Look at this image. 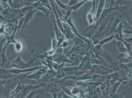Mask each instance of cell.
Wrapping results in <instances>:
<instances>
[{
  "label": "cell",
  "instance_id": "1",
  "mask_svg": "<svg viewBox=\"0 0 132 98\" xmlns=\"http://www.w3.org/2000/svg\"><path fill=\"white\" fill-rule=\"evenodd\" d=\"M92 72L96 75H108L114 71L111 68L97 64H93Z\"/></svg>",
  "mask_w": 132,
  "mask_h": 98
},
{
  "label": "cell",
  "instance_id": "2",
  "mask_svg": "<svg viewBox=\"0 0 132 98\" xmlns=\"http://www.w3.org/2000/svg\"><path fill=\"white\" fill-rule=\"evenodd\" d=\"M116 59L122 64H127L131 61L132 55L127 52L121 53L118 56Z\"/></svg>",
  "mask_w": 132,
  "mask_h": 98
},
{
  "label": "cell",
  "instance_id": "3",
  "mask_svg": "<svg viewBox=\"0 0 132 98\" xmlns=\"http://www.w3.org/2000/svg\"><path fill=\"white\" fill-rule=\"evenodd\" d=\"M91 62L89 58H85L82 61L79 67V70L84 72H86L89 70H92V65L91 64Z\"/></svg>",
  "mask_w": 132,
  "mask_h": 98
},
{
  "label": "cell",
  "instance_id": "4",
  "mask_svg": "<svg viewBox=\"0 0 132 98\" xmlns=\"http://www.w3.org/2000/svg\"><path fill=\"white\" fill-rule=\"evenodd\" d=\"M12 66L13 67L18 68L19 69H22L28 66V64L25 63L18 56L16 60L13 61L12 63Z\"/></svg>",
  "mask_w": 132,
  "mask_h": 98
},
{
  "label": "cell",
  "instance_id": "5",
  "mask_svg": "<svg viewBox=\"0 0 132 98\" xmlns=\"http://www.w3.org/2000/svg\"><path fill=\"white\" fill-rule=\"evenodd\" d=\"M95 2H94L93 8L90 12L87 15V19L89 23L92 25L96 19V15H95Z\"/></svg>",
  "mask_w": 132,
  "mask_h": 98
},
{
  "label": "cell",
  "instance_id": "6",
  "mask_svg": "<svg viewBox=\"0 0 132 98\" xmlns=\"http://www.w3.org/2000/svg\"><path fill=\"white\" fill-rule=\"evenodd\" d=\"M116 43L117 48L121 53H126L128 52L127 47L123 42L117 40Z\"/></svg>",
  "mask_w": 132,
  "mask_h": 98
},
{
  "label": "cell",
  "instance_id": "7",
  "mask_svg": "<svg viewBox=\"0 0 132 98\" xmlns=\"http://www.w3.org/2000/svg\"><path fill=\"white\" fill-rule=\"evenodd\" d=\"M105 1H101L100 2L97 13L96 14V20H98L103 12L105 5Z\"/></svg>",
  "mask_w": 132,
  "mask_h": 98
},
{
  "label": "cell",
  "instance_id": "8",
  "mask_svg": "<svg viewBox=\"0 0 132 98\" xmlns=\"http://www.w3.org/2000/svg\"><path fill=\"white\" fill-rule=\"evenodd\" d=\"M123 32L126 34H132V27L128 25L127 22H125L123 25Z\"/></svg>",
  "mask_w": 132,
  "mask_h": 98
},
{
  "label": "cell",
  "instance_id": "9",
  "mask_svg": "<svg viewBox=\"0 0 132 98\" xmlns=\"http://www.w3.org/2000/svg\"><path fill=\"white\" fill-rule=\"evenodd\" d=\"M126 92L113 93L110 94V96L112 98H123Z\"/></svg>",
  "mask_w": 132,
  "mask_h": 98
},
{
  "label": "cell",
  "instance_id": "10",
  "mask_svg": "<svg viewBox=\"0 0 132 98\" xmlns=\"http://www.w3.org/2000/svg\"><path fill=\"white\" fill-rule=\"evenodd\" d=\"M94 48L95 51L97 54L102 57L103 56V51H102L101 45L100 44L95 45Z\"/></svg>",
  "mask_w": 132,
  "mask_h": 98
},
{
  "label": "cell",
  "instance_id": "11",
  "mask_svg": "<svg viewBox=\"0 0 132 98\" xmlns=\"http://www.w3.org/2000/svg\"><path fill=\"white\" fill-rule=\"evenodd\" d=\"M114 36L113 35H111L110 36L106 38H105L104 39H103V40H102L100 42V44L101 45H103V44H105L106 43L108 42H110V41H111L113 39L114 37Z\"/></svg>",
  "mask_w": 132,
  "mask_h": 98
},
{
  "label": "cell",
  "instance_id": "12",
  "mask_svg": "<svg viewBox=\"0 0 132 98\" xmlns=\"http://www.w3.org/2000/svg\"><path fill=\"white\" fill-rule=\"evenodd\" d=\"M84 1L82 2H81L79 3H78L76 5H75L73 7H72L70 8V9H71V10H77L85 2H86V1Z\"/></svg>",
  "mask_w": 132,
  "mask_h": 98
},
{
  "label": "cell",
  "instance_id": "13",
  "mask_svg": "<svg viewBox=\"0 0 132 98\" xmlns=\"http://www.w3.org/2000/svg\"><path fill=\"white\" fill-rule=\"evenodd\" d=\"M78 3V1H71L67 5L68 9H70L71 8L75 5Z\"/></svg>",
  "mask_w": 132,
  "mask_h": 98
},
{
  "label": "cell",
  "instance_id": "14",
  "mask_svg": "<svg viewBox=\"0 0 132 98\" xmlns=\"http://www.w3.org/2000/svg\"><path fill=\"white\" fill-rule=\"evenodd\" d=\"M123 39L125 42L128 43L130 44L131 43H132V37L127 38H123Z\"/></svg>",
  "mask_w": 132,
  "mask_h": 98
},
{
  "label": "cell",
  "instance_id": "15",
  "mask_svg": "<svg viewBox=\"0 0 132 98\" xmlns=\"http://www.w3.org/2000/svg\"><path fill=\"white\" fill-rule=\"evenodd\" d=\"M21 46H22V45H21V44H20V43H18V44H16V45H15V46H16L15 48L16 49V51L18 52L21 50Z\"/></svg>",
  "mask_w": 132,
  "mask_h": 98
},
{
  "label": "cell",
  "instance_id": "16",
  "mask_svg": "<svg viewBox=\"0 0 132 98\" xmlns=\"http://www.w3.org/2000/svg\"><path fill=\"white\" fill-rule=\"evenodd\" d=\"M127 67L131 70L132 69V60L130 63L127 64Z\"/></svg>",
  "mask_w": 132,
  "mask_h": 98
},
{
  "label": "cell",
  "instance_id": "17",
  "mask_svg": "<svg viewBox=\"0 0 132 98\" xmlns=\"http://www.w3.org/2000/svg\"><path fill=\"white\" fill-rule=\"evenodd\" d=\"M130 85L132 87V75L130 77Z\"/></svg>",
  "mask_w": 132,
  "mask_h": 98
},
{
  "label": "cell",
  "instance_id": "18",
  "mask_svg": "<svg viewBox=\"0 0 132 98\" xmlns=\"http://www.w3.org/2000/svg\"><path fill=\"white\" fill-rule=\"evenodd\" d=\"M131 70H132V69H131Z\"/></svg>",
  "mask_w": 132,
  "mask_h": 98
},
{
  "label": "cell",
  "instance_id": "19",
  "mask_svg": "<svg viewBox=\"0 0 132 98\" xmlns=\"http://www.w3.org/2000/svg\"><path fill=\"white\" fill-rule=\"evenodd\" d=\"M132 12H131V13H132Z\"/></svg>",
  "mask_w": 132,
  "mask_h": 98
}]
</instances>
